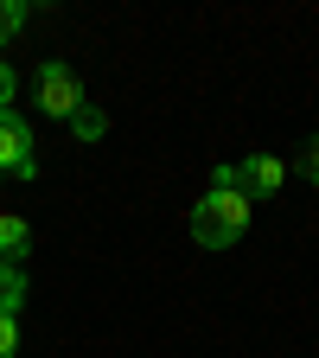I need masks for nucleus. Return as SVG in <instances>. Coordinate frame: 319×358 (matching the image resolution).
<instances>
[{"label":"nucleus","instance_id":"1","mask_svg":"<svg viewBox=\"0 0 319 358\" xmlns=\"http://www.w3.org/2000/svg\"><path fill=\"white\" fill-rule=\"evenodd\" d=\"M249 217H255V205H249L243 186H237V166H217V173H211V192L192 205V237H198L205 250H230V243H243Z\"/></svg>","mask_w":319,"mask_h":358},{"label":"nucleus","instance_id":"2","mask_svg":"<svg viewBox=\"0 0 319 358\" xmlns=\"http://www.w3.org/2000/svg\"><path fill=\"white\" fill-rule=\"evenodd\" d=\"M38 109L58 115V122H71L83 109V77L71 64H38Z\"/></svg>","mask_w":319,"mask_h":358},{"label":"nucleus","instance_id":"3","mask_svg":"<svg viewBox=\"0 0 319 358\" xmlns=\"http://www.w3.org/2000/svg\"><path fill=\"white\" fill-rule=\"evenodd\" d=\"M0 173L7 179H38V160H32V128L7 109L0 115Z\"/></svg>","mask_w":319,"mask_h":358},{"label":"nucleus","instance_id":"4","mask_svg":"<svg viewBox=\"0 0 319 358\" xmlns=\"http://www.w3.org/2000/svg\"><path fill=\"white\" fill-rule=\"evenodd\" d=\"M237 186H243L249 205H255V199H275V192L288 186V166H281L275 154H249V160L237 166Z\"/></svg>","mask_w":319,"mask_h":358},{"label":"nucleus","instance_id":"5","mask_svg":"<svg viewBox=\"0 0 319 358\" xmlns=\"http://www.w3.org/2000/svg\"><path fill=\"white\" fill-rule=\"evenodd\" d=\"M26 250H32V224L13 217V211H0V262H13V268H20Z\"/></svg>","mask_w":319,"mask_h":358},{"label":"nucleus","instance_id":"6","mask_svg":"<svg viewBox=\"0 0 319 358\" xmlns=\"http://www.w3.org/2000/svg\"><path fill=\"white\" fill-rule=\"evenodd\" d=\"M20 301H26V275L13 262H0V313H20Z\"/></svg>","mask_w":319,"mask_h":358},{"label":"nucleus","instance_id":"7","mask_svg":"<svg viewBox=\"0 0 319 358\" xmlns=\"http://www.w3.org/2000/svg\"><path fill=\"white\" fill-rule=\"evenodd\" d=\"M71 134H77V141H103V134H109V115H103V109H89V103H83V109L71 115Z\"/></svg>","mask_w":319,"mask_h":358},{"label":"nucleus","instance_id":"8","mask_svg":"<svg viewBox=\"0 0 319 358\" xmlns=\"http://www.w3.org/2000/svg\"><path fill=\"white\" fill-rule=\"evenodd\" d=\"M20 26H26V0H0V45H7Z\"/></svg>","mask_w":319,"mask_h":358},{"label":"nucleus","instance_id":"9","mask_svg":"<svg viewBox=\"0 0 319 358\" xmlns=\"http://www.w3.org/2000/svg\"><path fill=\"white\" fill-rule=\"evenodd\" d=\"M20 352V313H0V358Z\"/></svg>","mask_w":319,"mask_h":358},{"label":"nucleus","instance_id":"10","mask_svg":"<svg viewBox=\"0 0 319 358\" xmlns=\"http://www.w3.org/2000/svg\"><path fill=\"white\" fill-rule=\"evenodd\" d=\"M7 103H13V71L0 64V115H7Z\"/></svg>","mask_w":319,"mask_h":358},{"label":"nucleus","instance_id":"11","mask_svg":"<svg viewBox=\"0 0 319 358\" xmlns=\"http://www.w3.org/2000/svg\"><path fill=\"white\" fill-rule=\"evenodd\" d=\"M306 179L319 186V141H306Z\"/></svg>","mask_w":319,"mask_h":358}]
</instances>
